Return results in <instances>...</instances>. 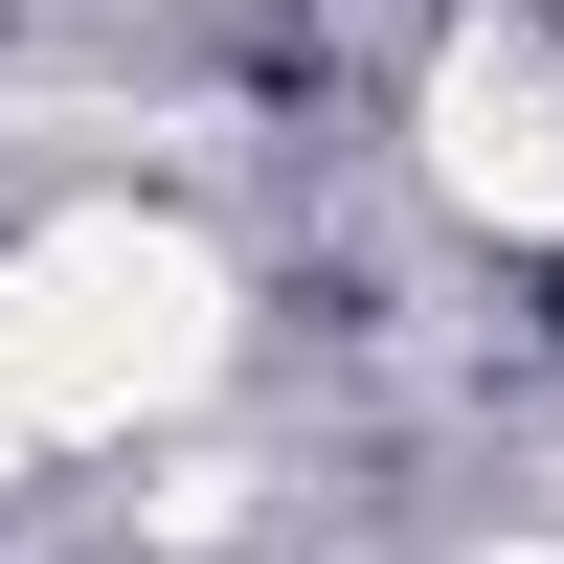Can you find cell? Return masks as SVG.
I'll list each match as a JSON object with an SVG mask.
<instances>
[{
  "label": "cell",
  "instance_id": "6da1fadb",
  "mask_svg": "<svg viewBox=\"0 0 564 564\" xmlns=\"http://www.w3.org/2000/svg\"><path fill=\"white\" fill-rule=\"evenodd\" d=\"M226 384V249L159 204H68L0 249V475H45V452L90 430H159V406Z\"/></svg>",
  "mask_w": 564,
  "mask_h": 564
},
{
  "label": "cell",
  "instance_id": "7a4b0ae2",
  "mask_svg": "<svg viewBox=\"0 0 564 564\" xmlns=\"http://www.w3.org/2000/svg\"><path fill=\"white\" fill-rule=\"evenodd\" d=\"M430 181L497 226V249H564V23H452V68H430Z\"/></svg>",
  "mask_w": 564,
  "mask_h": 564
},
{
  "label": "cell",
  "instance_id": "3957f363",
  "mask_svg": "<svg viewBox=\"0 0 564 564\" xmlns=\"http://www.w3.org/2000/svg\"><path fill=\"white\" fill-rule=\"evenodd\" d=\"M497 564H564V542H497Z\"/></svg>",
  "mask_w": 564,
  "mask_h": 564
}]
</instances>
